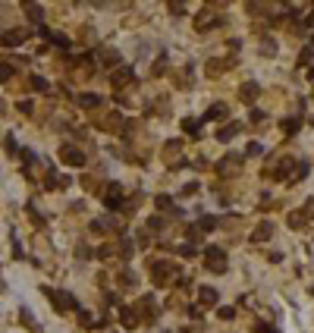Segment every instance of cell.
Listing matches in <instances>:
<instances>
[{"label": "cell", "instance_id": "obj_1", "mask_svg": "<svg viewBox=\"0 0 314 333\" xmlns=\"http://www.w3.org/2000/svg\"><path fill=\"white\" fill-rule=\"evenodd\" d=\"M204 267H208L211 274H223L226 270V251L220 249V245H208V249H204Z\"/></svg>", "mask_w": 314, "mask_h": 333}, {"label": "cell", "instance_id": "obj_2", "mask_svg": "<svg viewBox=\"0 0 314 333\" xmlns=\"http://www.w3.org/2000/svg\"><path fill=\"white\" fill-rule=\"evenodd\" d=\"M44 296H48V302L60 311V315H66V311L76 308V299H72L69 292H63V289H44Z\"/></svg>", "mask_w": 314, "mask_h": 333}, {"label": "cell", "instance_id": "obj_3", "mask_svg": "<svg viewBox=\"0 0 314 333\" xmlns=\"http://www.w3.org/2000/svg\"><path fill=\"white\" fill-rule=\"evenodd\" d=\"M135 315H138V321L154 324V321H157V315H160V311H157V302H154L151 296H142V299L135 302Z\"/></svg>", "mask_w": 314, "mask_h": 333}, {"label": "cell", "instance_id": "obj_4", "mask_svg": "<svg viewBox=\"0 0 314 333\" xmlns=\"http://www.w3.org/2000/svg\"><path fill=\"white\" fill-rule=\"evenodd\" d=\"M148 267H151V283H157V286H164L166 280L176 274V264H170V261H151Z\"/></svg>", "mask_w": 314, "mask_h": 333}, {"label": "cell", "instance_id": "obj_5", "mask_svg": "<svg viewBox=\"0 0 314 333\" xmlns=\"http://www.w3.org/2000/svg\"><path fill=\"white\" fill-rule=\"evenodd\" d=\"M101 198H104L107 208H126V192H123V185H119V183H110L101 192Z\"/></svg>", "mask_w": 314, "mask_h": 333}, {"label": "cell", "instance_id": "obj_6", "mask_svg": "<svg viewBox=\"0 0 314 333\" xmlns=\"http://www.w3.org/2000/svg\"><path fill=\"white\" fill-rule=\"evenodd\" d=\"M296 164H298V161H292V157H283V161L277 164V170H270L267 176H277L280 183H289V179H292V170H296Z\"/></svg>", "mask_w": 314, "mask_h": 333}, {"label": "cell", "instance_id": "obj_7", "mask_svg": "<svg viewBox=\"0 0 314 333\" xmlns=\"http://www.w3.org/2000/svg\"><path fill=\"white\" fill-rule=\"evenodd\" d=\"M60 157H63L66 166H82L85 164V154L76 148V145H63V148H60Z\"/></svg>", "mask_w": 314, "mask_h": 333}, {"label": "cell", "instance_id": "obj_8", "mask_svg": "<svg viewBox=\"0 0 314 333\" xmlns=\"http://www.w3.org/2000/svg\"><path fill=\"white\" fill-rule=\"evenodd\" d=\"M239 164H242V154H226L223 161L217 164V173H220V176H236Z\"/></svg>", "mask_w": 314, "mask_h": 333}, {"label": "cell", "instance_id": "obj_9", "mask_svg": "<svg viewBox=\"0 0 314 333\" xmlns=\"http://www.w3.org/2000/svg\"><path fill=\"white\" fill-rule=\"evenodd\" d=\"M217 25H223V16H214V13H198V19H195V29L198 32H211V29H217Z\"/></svg>", "mask_w": 314, "mask_h": 333}, {"label": "cell", "instance_id": "obj_10", "mask_svg": "<svg viewBox=\"0 0 314 333\" xmlns=\"http://www.w3.org/2000/svg\"><path fill=\"white\" fill-rule=\"evenodd\" d=\"M217 289H214V286H201V289H198V302H201V308H214V305H217Z\"/></svg>", "mask_w": 314, "mask_h": 333}, {"label": "cell", "instance_id": "obj_11", "mask_svg": "<svg viewBox=\"0 0 314 333\" xmlns=\"http://www.w3.org/2000/svg\"><path fill=\"white\" fill-rule=\"evenodd\" d=\"M25 38H29V32H22V29H16V32H3V35H0V44H3V48H16L19 41H25Z\"/></svg>", "mask_w": 314, "mask_h": 333}, {"label": "cell", "instance_id": "obj_12", "mask_svg": "<svg viewBox=\"0 0 314 333\" xmlns=\"http://www.w3.org/2000/svg\"><path fill=\"white\" fill-rule=\"evenodd\" d=\"M98 126L107 132H116V129H123V113H107L104 119H98Z\"/></svg>", "mask_w": 314, "mask_h": 333}, {"label": "cell", "instance_id": "obj_13", "mask_svg": "<svg viewBox=\"0 0 314 333\" xmlns=\"http://www.w3.org/2000/svg\"><path fill=\"white\" fill-rule=\"evenodd\" d=\"M258 95H261V88H258V82H242V85H239V98H242L245 104H251V101H255Z\"/></svg>", "mask_w": 314, "mask_h": 333}, {"label": "cell", "instance_id": "obj_14", "mask_svg": "<svg viewBox=\"0 0 314 333\" xmlns=\"http://www.w3.org/2000/svg\"><path fill=\"white\" fill-rule=\"evenodd\" d=\"M119 324H123L126 330H135V327H138V324H142V321H138L135 308H119Z\"/></svg>", "mask_w": 314, "mask_h": 333}, {"label": "cell", "instance_id": "obj_15", "mask_svg": "<svg viewBox=\"0 0 314 333\" xmlns=\"http://www.w3.org/2000/svg\"><path fill=\"white\" fill-rule=\"evenodd\" d=\"M270 233H273V223L270 220H261V223L255 226V233H251V242H267Z\"/></svg>", "mask_w": 314, "mask_h": 333}, {"label": "cell", "instance_id": "obj_16", "mask_svg": "<svg viewBox=\"0 0 314 333\" xmlns=\"http://www.w3.org/2000/svg\"><path fill=\"white\" fill-rule=\"evenodd\" d=\"M230 117V107H226V101H217V104H211L208 113H204V119H226Z\"/></svg>", "mask_w": 314, "mask_h": 333}, {"label": "cell", "instance_id": "obj_17", "mask_svg": "<svg viewBox=\"0 0 314 333\" xmlns=\"http://www.w3.org/2000/svg\"><path fill=\"white\" fill-rule=\"evenodd\" d=\"M230 60H208V69H204V72H208V76L211 79H220V76H223V69H230Z\"/></svg>", "mask_w": 314, "mask_h": 333}, {"label": "cell", "instance_id": "obj_18", "mask_svg": "<svg viewBox=\"0 0 314 333\" xmlns=\"http://www.w3.org/2000/svg\"><path fill=\"white\" fill-rule=\"evenodd\" d=\"M113 88H123L126 82H132V69H119V72H113Z\"/></svg>", "mask_w": 314, "mask_h": 333}, {"label": "cell", "instance_id": "obj_19", "mask_svg": "<svg viewBox=\"0 0 314 333\" xmlns=\"http://www.w3.org/2000/svg\"><path fill=\"white\" fill-rule=\"evenodd\" d=\"M76 104H79V107H85V110H91V107H98V104H101V98H98V95H79Z\"/></svg>", "mask_w": 314, "mask_h": 333}, {"label": "cell", "instance_id": "obj_20", "mask_svg": "<svg viewBox=\"0 0 314 333\" xmlns=\"http://www.w3.org/2000/svg\"><path fill=\"white\" fill-rule=\"evenodd\" d=\"M239 132H242V126L239 123H230V126H223V129H220V142H226V138H232V135H239Z\"/></svg>", "mask_w": 314, "mask_h": 333}, {"label": "cell", "instance_id": "obj_21", "mask_svg": "<svg viewBox=\"0 0 314 333\" xmlns=\"http://www.w3.org/2000/svg\"><path fill=\"white\" fill-rule=\"evenodd\" d=\"M308 170H311V164H308V161L296 164V170H292V179H289V183H298V179H305V176H308Z\"/></svg>", "mask_w": 314, "mask_h": 333}, {"label": "cell", "instance_id": "obj_22", "mask_svg": "<svg viewBox=\"0 0 314 333\" xmlns=\"http://www.w3.org/2000/svg\"><path fill=\"white\" fill-rule=\"evenodd\" d=\"M98 57H101V63H107V66H116L119 63V54H116V50H110V48H104Z\"/></svg>", "mask_w": 314, "mask_h": 333}, {"label": "cell", "instance_id": "obj_23", "mask_svg": "<svg viewBox=\"0 0 314 333\" xmlns=\"http://www.w3.org/2000/svg\"><path fill=\"white\" fill-rule=\"evenodd\" d=\"M298 126H302V117H292V119H283V132L286 135H296Z\"/></svg>", "mask_w": 314, "mask_h": 333}, {"label": "cell", "instance_id": "obj_24", "mask_svg": "<svg viewBox=\"0 0 314 333\" xmlns=\"http://www.w3.org/2000/svg\"><path fill=\"white\" fill-rule=\"evenodd\" d=\"M22 10L29 13V19H32V22H41V16H44V13H41V6H38V3H25Z\"/></svg>", "mask_w": 314, "mask_h": 333}, {"label": "cell", "instance_id": "obj_25", "mask_svg": "<svg viewBox=\"0 0 314 333\" xmlns=\"http://www.w3.org/2000/svg\"><path fill=\"white\" fill-rule=\"evenodd\" d=\"M179 151H182V142H179V138H173V142L164 148V157H166V161H173V154H179Z\"/></svg>", "mask_w": 314, "mask_h": 333}, {"label": "cell", "instance_id": "obj_26", "mask_svg": "<svg viewBox=\"0 0 314 333\" xmlns=\"http://www.w3.org/2000/svg\"><path fill=\"white\" fill-rule=\"evenodd\" d=\"M19 321H22L25 327H32V333H41V327L32 321V311H25V308H22V311H19Z\"/></svg>", "mask_w": 314, "mask_h": 333}, {"label": "cell", "instance_id": "obj_27", "mask_svg": "<svg viewBox=\"0 0 314 333\" xmlns=\"http://www.w3.org/2000/svg\"><path fill=\"white\" fill-rule=\"evenodd\" d=\"M305 220H308V217H305V211H292V214H289V226H292V230L305 226Z\"/></svg>", "mask_w": 314, "mask_h": 333}, {"label": "cell", "instance_id": "obj_28", "mask_svg": "<svg viewBox=\"0 0 314 333\" xmlns=\"http://www.w3.org/2000/svg\"><path fill=\"white\" fill-rule=\"evenodd\" d=\"M116 280H119L123 286H135V283H138V277L132 274V270H119V274H116Z\"/></svg>", "mask_w": 314, "mask_h": 333}, {"label": "cell", "instance_id": "obj_29", "mask_svg": "<svg viewBox=\"0 0 314 333\" xmlns=\"http://www.w3.org/2000/svg\"><path fill=\"white\" fill-rule=\"evenodd\" d=\"M29 85H32L35 91H48V88H50L48 79H41V76H29Z\"/></svg>", "mask_w": 314, "mask_h": 333}, {"label": "cell", "instance_id": "obj_30", "mask_svg": "<svg viewBox=\"0 0 314 333\" xmlns=\"http://www.w3.org/2000/svg\"><path fill=\"white\" fill-rule=\"evenodd\" d=\"M195 226H198L201 233H208V230H217V220H214V217H204V220H198Z\"/></svg>", "mask_w": 314, "mask_h": 333}, {"label": "cell", "instance_id": "obj_31", "mask_svg": "<svg viewBox=\"0 0 314 333\" xmlns=\"http://www.w3.org/2000/svg\"><path fill=\"white\" fill-rule=\"evenodd\" d=\"M13 63H0V82H6V79H13Z\"/></svg>", "mask_w": 314, "mask_h": 333}, {"label": "cell", "instance_id": "obj_32", "mask_svg": "<svg viewBox=\"0 0 314 333\" xmlns=\"http://www.w3.org/2000/svg\"><path fill=\"white\" fill-rule=\"evenodd\" d=\"M154 204H157L160 211H166V208H173V198H170V195H157V198H154Z\"/></svg>", "mask_w": 314, "mask_h": 333}, {"label": "cell", "instance_id": "obj_33", "mask_svg": "<svg viewBox=\"0 0 314 333\" xmlns=\"http://www.w3.org/2000/svg\"><path fill=\"white\" fill-rule=\"evenodd\" d=\"M44 35H48V38H50L53 44H60V48H66V44H69V41H66L63 35H60V32H44Z\"/></svg>", "mask_w": 314, "mask_h": 333}, {"label": "cell", "instance_id": "obj_34", "mask_svg": "<svg viewBox=\"0 0 314 333\" xmlns=\"http://www.w3.org/2000/svg\"><path fill=\"white\" fill-rule=\"evenodd\" d=\"M164 226H166L164 217H151V220H148V233H151V230H164Z\"/></svg>", "mask_w": 314, "mask_h": 333}, {"label": "cell", "instance_id": "obj_35", "mask_svg": "<svg viewBox=\"0 0 314 333\" xmlns=\"http://www.w3.org/2000/svg\"><path fill=\"white\" fill-rule=\"evenodd\" d=\"M151 72H154V76H164V72H166V57H157V63H154Z\"/></svg>", "mask_w": 314, "mask_h": 333}, {"label": "cell", "instance_id": "obj_36", "mask_svg": "<svg viewBox=\"0 0 314 333\" xmlns=\"http://www.w3.org/2000/svg\"><path fill=\"white\" fill-rule=\"evenodd\" d=\"M79 324H82V327H95V321H91L88 311H79Z\"/></svg>", "mask_w": 314, "mask_h": 333}, {"label": "cell", "instance_id": "obj_37", "mask_svg": "<svg viewBox=\"0 0 314 333\" xmlns=\"http://www.w3.org/2000/svg\"><path fill=\"white\" fill-rule=\"evenodd\" d=\"M98 255H101V258H110V255H116V245H101V249H98Z\"/></svg>", "mask_w": 314, "mask_h": 333}, {"label": "cell", "instance_id": "obj_38", "mask_svg": "<svg viewBox=\"0 0 314 333\" xmlns=\"http://www.w3.org/2000/svg\"><path fill=\"white\" fill-rule=\"evenodd\" d=\"M305 63H311V48H305L302 54H298V66H305Z\"/></svg>", "mask_w": 314, "mask_h": 333}, {"label": "cell", "instance_id": "obj_39", "mask_svg": "<svg viewBox=\"0 0 314 333\" xmlns=\"http://www.w3.org/2000/svg\"><path fill=\"white\" fill-rule=\"evenodd\" d=\"M245 154H248V157H255V154H261V145H255V142H248V148H245Z\"/></svg>", "mask_w": 314, "mask_h": 333}, {"label": "cell", "instance_id": "obj_40", "mask_svg": "<svg viewBox=\"0 0 314 333\" xmlns=\"http://www.w3.org/2000/svg\"><path fill=\"white\" fill-rule=\"evenodd\" d=\"M182 129H185V132H192V135H195V132H198V123H195V119H185V123H182Z\"/></svg>", "mask_w": 314, "mask_h": 333}, {"label": "cell", "instance_id": "obj_41", "mask_svg": "<svg viewBox=\"0 0 314 333\" xmlns=\"http://www.w3.org/2000/svg\"><path fill=\"white\" fill-rule=\"evenodd\" d=\"M3 148L13 154V151H16V138H13V135H6V138H3Z\"/></svg>", "mask_w": 314, "mask_h": 333}, {"label": "cell", "instance_id": "obj_42", "mask_svg": "<svg viewBox=\"0 0 314 333\" xmlns=\"http://www.w3.org/2000/svg\"><path fill=\"white\" fill-rule=\"evenodd\" d=\"M82 185H85V189H91V192L98 189V183H95V179H91V176H82ZM95 195H98V192H95Z\"/></svg>", "mask_w": 314, "mask_h": 333}, {"label": "cell", "instance_id": "obj_43", "mask_svg": "<svg viewBox=\"0 0 314 333\" xmlns=\"http://www.w3.org/2000/svg\"><path fill=\"white\" fill-rule=\"evenodd\" d=\"M261 54H264V57H273V54H277V48L267 41V44H261Z\"/></svg>", "mask_w": 314, "mask_h": 333}, {"label": "cell", "instance_id": "obj_44", "mask_svg": "<svg viewBox=\"0 0 314 333\" xmlns=\"http://www.w3.org/2000/svg\"><path fill=\"white\" fill-rule=\"evenodd\" d=\"M179 255H182V258H192V255H195V245H182V249H179Z\"/></svg>", "mask_w": 314, "mask_h": 333}, {"label": "cell", "instance_id": "obj_45", "mask_svg": "<svg viewBox=\"0 0 314 333\" xmlns=\"http://www.w3.org/2000/svg\"><path fill=\"white\" fill-rule=\"evenodd\" d=\"M220 317H223V321H232V317H236V311H232V308H220Z\"/></svg>", "mask_w": 314, "mask_h": 333}, {"label": "cell", "instance_id": "obj_46", "mask_svg": "<svg viewBox=\"0 0 314 333\" xmlns=\"http://www.w3.org/2000/svg\"><path fill=\"white\" fill-rule=\"evenodd\" d=\"M148 239H151V233H148V230H142V233H138V245H151Z\"/></svg>", "mask_w": 314, "mask_h": 333}, {"label": "cell", "instance_id": "obj_47", "mask_svg": "<svg viewBox=\"0 0 314 333\" xmlns=\"http://www.w3.org/2000/svg\"><path fill=\"white\" fill-rule=\"evenodd\" d=\"M195 192H198V183H189V185L182 189V195H195Z\"/></svg>", "mask_w": 314, "mask_h": 333}, {"label": "cell", "instance_id": "obj_48", "mask_svg": "<svg viewBox=\"0 0 314 333\" xmlns=\"http://www.w3.org/2000/svg\"><path fill=\"white\" fill-rule=\"evenodd\" d=\"M16 107H19V110H22V113H32V101H19V104H16Z\"/></svg>", "mask_w": 314, "mask_h": 333}, {"label": "cell", "instance_id": "obj_49", "mask_svg": "<svg viewBox=\"0 0 314 333\" xmlns=\"http://www.w3.org/2000/svg\"><path fill=\"white\" fill-rule=\"evenodd\" d=\"M76 255H79V258H88V255H91V251H88V245H79V249H76Z\"/></svg>", "mask_w": 314, "mask_h": 333}, {"label": "cell", "instance_id": "obj_50", "mask_svg": "<svg viewBox=\"0 0 314 333\" xmlns=\"http://www.w3.org/2000/svg\"><path fill=\"white\" fill-rule=\"evenodd\" d=\"M305 25H314V13H311V16H308V22H305Z\"/></svg>", "mask_w": 314, "mask_h": 333}, {"label": "cell", "instance_id": "obj_51", "mask_svg": "<svg viewBox=\"0 0 314 333\" xmlns=\"http://www.w3.org/2000/svg\"><path fill=\"white\" fill-rule=\"evenodd\" d=\"M308 79H314V63H311V69H308Z\"/></svg>", "mask_w": 314, "mask_h": 333}]
</instances>
